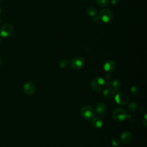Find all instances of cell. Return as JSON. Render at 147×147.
Segmentation results:
<instances>
[{
  "label": "cell",
  "mask_w": 147,
  "mask_h": 147,
  "mask_svg": "<svg viewBox=\"0 0 147 147\" xmlns=\"http://www.w3.org/2000/svg\"><path fill=\"white\" fill-rule=\"evenodd\" d=\"M92 125L95 127H100L103 125V120L99 117H94L92 120Z\"/></svg>",
  "instance_id": "12"
},
{
  "label": "cell",
  "mask_w": 147,
  "mask_h": 147,
  "mask_svg": "<svg viewBox=\"0 0 147 147\" xmlns=\"http://www.w3.org/2000/svg\"><path fill=\"white\" fill-rule=\"evenodd\" d=\"M86 13L90 16L94 17V16H95L97 14L98 11H97L95 7L90 6H89L87 8Z\"/></svg>",
  "instance_id": "14"
},
{
  "label": "cell",
  "mask_w": 147,
  "mask_h": 147,
  "mask_svg": "<svg viewBox=\"0 0 147 147\" xmlns=\"http://www.w3.org/2000/svg\"><path fill=\"white\" fill-rule=\"evenodd\" d=\"M68 64H69V63L67 60H61L59 61V66L61 67V68H67L68 66Z\"/></svg>",
  "instance_id": "18"
},
{
  "label": "cell",
  "mask_w": 147,
  "mask_h": 147,
  "mask_svg": "<svg viewBox=\"0 0 147 147\" xmlns=\"http://www.w3.org/2000/svg\"><path fill=\"white\" fill-rule=\"evenodd\" d=\"M115 92L112 88L106 89L103 92V95H104L105 97H106V98H108V99L113 98V96H115Z\"/></svg>",
  "instance_id": "13"
},
{
  "label": "cell",
  "mask_w": 147,
  "mask_h": 147,
  "mask_svg": "<svg viewBox=\"0 0 147 147\" xmlns=\"http://www.w3.org/2000/svg\"><path fill=\"white\" fill-rule=\"evenodd\" d=\"M116 102L121 105H126L129 100V96L126 92H121L118 93L115 96Z\"/></svg>",
  "instance_id": "7"
},
{
  "label": "cell",
  "mask_w": 147,
  "mask_h": 147,
  "mask_svg": "<svg viewBox=\"0 0 147 147\" xmlns=\"http://www.w3.org/2000/svg\"><path fill=\"white\" fill-rule=\"evenodd\" d=\"M127 118H128L130 121H134L135 120V119H136L135 116H134V115H133V114L127 115Z\"/></svg>",
  "instance_id": "21"
},
{
  "label": "cell",
  "mask_w": 147,
  "mask_h": 147,
  "mask_svg": "<svg viewBox=\"0 0 147 147\" xmlns=\"http://www.w3.org/2000/svg\"><path fill=\"white\" fill-rule=\"evenodd\" d=\"M0 41H1V38L0 37Z\"/></svg>",
  "instance_id": "29"
},
{
  "label": "cell",
  "mask_w": 147,
  "mask_h": 147,
  "mask_svg": "<svg viewBox=\"0 0 147 147\" xmlns=\"http://www.w3.org/2000/svg\"><path fill=\"white\" fill-rule=\"evenodd\" d=\"M112 144L114 146H118L120 145V141L119 139L115 138L112 140Z\"/></svg>",
  "instance_id": "20"
},
{
  "label": "cell",
  "mask_w": 147,
  "mask_h": 147,
  "mask_svg": "<svg viewBox=\"0 0 147 147\" xmlns=\"http://www.w3.org/2000/svg\"><path fill=\"white\" fill-rule=\"evenodd\" d=\"M115 68V63L112 60L106 61L104 64V69L107 72H112Z\"/></svg>",
  "instance_id": "10"
},
{
  "label": "cell",
  "mask_w": 147,
  "mask_h": 147,
  "mask_svg": "<svg viewBox=\"0 0 147 147\" xmlns=\"http://www.w3.org/2000/svg\"><path fill=\"white\" fill-rule=\"evenodd\" d=\"M1 13V9L0 8V13Z\"/></svg>",
  "instance_id": "28"
},
{
  "label": "cell",
  "mask_w": 147,
  "mask_h": 147,
  "mask_svg": "<svg viewBox=\"0 0 147 147\" xmlns=\"http://www.w3.org/2000/svg\"><path fill=\"white\" fill-rule=\"evenodd\" d=\"M1 63H2V60H1V59L0 58V65H1Z\"/></svg>",
  "instance_id": "27"
},
{
  "label": "cell",
  "mask_w": 147,
  "mask_h": 147,
  "mask_svg": "<svg viewBox=\"0 0 147 147\" xmlns=\"http://www.w3.org/2000/svg\"><path fill=\"white\" fill-rule=\"evenodd\" d=\"M84 65V60L82 57L78 56L73 58L71 61V67L76 70L80 69Z\"/></svg>",
  "instance_id": "5"
},
{
  "label": "cell",
  "mask_w": 147,
  "mask_h": 147,
  "mask_svg": "<svg viewBox=\"0 0 147 147\" xmlns=\"http://www.w3.org/2000/svg\"><path fill=\"white\" fill-rule=\"evenodd\" d=\"M127 111L123 108H117L113 113L114 119L117 122H121L127 118Z\"/></svg>",
  "instance_id": "2"
},
{
  "label": "cell",
  "mask_w": 147,
  "mask_h": 147,
  "mask_svg": "<svg viewBox=\"0 0 147 147\" xmlns=\"http://www.w3.org/2000/svg\"><path fill=\"white\" fill-rule=\"evenodd\" d=\"M13 32L12 25L9 24H5L0 29V35L2 37H8L11 35Z\"/></svg>",
  "instance_id": "6"
},
{
  "label": "cell",
  "mask_w": 147,
  "mask_h": 147,
  "mask_svg": "<svg viewBox=\"0 0 147 147\" xmlns=\"http://www.w3.org/2000/svg\"><path fill=\"white\" fill-rule=\"evenodd\" d=\"M105 86V82L103 79L99 77L94 78L91 82V87L92 90L96 92L102 91Z\"/></svg>",
  "instance_id": "1"
},
{
  "label": "cell",
  "mask_w": 147,
  "mask_h": 147,
  "mask_svg": "<svg viewBox=\"0 0 147 147\" xmlns=\"http://www.w3.org/2000/svg\"><path fill=\"white\" fill-rule=\"evenodd\" d=\"M132 138L131 134L128 131H124L121 134V140L125 144L129 143L130 142Z\"/></svg>",
  "instance_id": "11"
},
{
  "label": "cell",
  "mask_w": 147,
  "mask_h": 147,
  "mask_svg": "<svg viewBox=\"0 0 147 147\" xmlns=\"http://www.w3.org/2000/svg\"><path fill=\"white\" fill-rule=\"evenodd\" d=\"M96 2L100 7H106L109 4V0H96Z\"/></svg>",
  "instance_id": "17"
},
{
  "label": "cell",
  "mask_w": 147,
  "mask_h": 147,
  "mask_svg": "<svg viewBox=\"0 0 147 147\" xmlns=\"http://www.w3.org/2000/svg\"><path fill=\"white\" fill-rule=\"evenodd\" d=\"M105 78H106V80H109L110 78H111V75H110V74H109V73H106V74H105Z\"/></svg>",
  "instance_id": "24"
},
{
  "label": "cell",
  "mask_w": 147,
  "mask_h": 147,
  "mask_svg": "<svg viewBox=\"0 0 147 147\" xmlns=\"http://www.w3.org/2000/svg\"><path fill=\"white\" fill-rule=\"evenodd\" d=\"M0 22H1V20H0Z\"/></svg>",
  "instance_id": "31"
},
{
  "label": "cell",
  "mask_w": 147,
  "mask_h": 147,
  "mask_svg": "<svg viewBox=\"0 0 147 147\" xmlns=\"http://www.w3.org/2000/svg\"><path fill=\"white\" fill-rule=\"evenodd\" d=\"M80 113L83 117L87 119H92L95 115V112L94 109L90 106H83L81 109Z\"/></svg>",
  "instance_id": "4"
},
{
  "label": "cell",
  "mask_w": 147,
  "mask_h": 147,
  "mask_svg": "<svg viewBox=\"0 0 147 147\" xmlns=\"http://www.w3.org/2000/svg\"><path fill=\"white\" fill-rule=\"evenodd\" d=\"M105 84H106L107 86H111V82H110V81H108V82H105Z\"/></svg>",
  "instance_id": "26"
},
{
  "label": "cell",
  "mask_w": 147,
  "mask_h": 147,
  "mask_svg": "<svg viewBox=\"0 0 147 147\" xmlns=\"http://www.w3.org/2000/svg\"><path fill=\"white\" fill-rule=\"evenodd\" d=\"M94 17L92 18V20L94 21V22H98L99 20V16H94Z\"/></svg>",
  "instance_id": "25"
},
{
  "label": "cell",
  "mask_w": 147,
  "mask_h": 147,
  "mask_svg": "<svg viewBox=\"0 0 147 147\" xmlns=\"http://www.w3.org/2000/svg\"><path fill=\"white\" fill-rule=\"evenodd\" d=\"M112 86H113V89L114 90L115 92L118 91L122 87V83L119 80H115L112 83Z\"/></svg>",
  "instance_id": "15"
},
{
  "label": "cell",
  "mask_w": 147,
  "mask_h": 147,
  "mask_svg": "<svg viewBox=\"0 0 147 147\" xmlns=\"http://www.w3.org/2000/svg\"><path fill=\"white\" fill-rule=\"evenodd\" d=\"M138 108V104L135 102H131L129 106H128V110L131 113H133V112H134L136 111Z\"/></svg>",
  "instance_id": "16"
},
{
  "label": "cell",
  "mask_w": 147,
  "mask_h": 147,
  "mask_svg": "<svg viewBox=\"0 0 147 147\" xmlns=\"http://www.w3.org/2000/svg\"><path fill=\"white\" fill-rule=\"evenodd\" d=\"M24 91L27 95H32L35 91V87L33 83L27 82L24 85Z\"/></svg>",
  "instance_id": "8"
},
{
  "label": "cell",
  "mask_w": 147,
  "mask_h": 147,
  "mask_svg": "<svg viewBox=\"0 0 147 147\" xmlns=\"http://www.w3.org/2000/svg\"><path fill=\"white\" fill-rule=\"evenodd\" d=\"M142 122L145 126L147 125V121H146V114H145L144 116L142 117Z\"/></svg>",
  "instance_id": "22"
},
{
  "label": "cell",
  "mask_w": 147,
  "mask_h": 147,
  "mask_svg": "<svg viewBox=\"0 0 147 147\" xmlns=\"http://www.w3.org/2000/svg\"><path fill=\"white\" fill-rule=\"evenodd\" d=\"M120 2V0H111V3L113 5L118 4Z\"/></svg>",
  "instance_id": "23"
},
{
  "label": "cell",
  "mask_w": 147,
  "mask_h": 147,
  "mask_svg": "<svg viewBox=\"0 0 147 147\" xmlns=\"http://www.w3.org/2000/svg\"><path fill=\"white\" fill-rule=\"evenodd\" d=\"M130 91H131V93H132L133 94L136 95H138V93H139V90H138V88L137 87H135V86L131 87V88H130Z\"/></svg>",
  "instance_id": "19"
},
{
  "label": "cell",
  "mask_w": 147,
  "mask_h": 147,
  "mask_svg": "<svg viewBox=\"0 0 147 147\" xmlns=\"http://www.w3.org/2000/svg\"><path fill=\"white\" fill-rule=\"evenodd\" d=\"M95 109L96 112L99 114H100L103 117H105V114L107 111V106L106 105L105 103L103 102L98 103L95 107Z\"/></svg>",
  "instance_id": "9"
},
{
  "label": "cell",
  "mask_w": 147,
  "mask_h": 147,
  "mask_svg": "<svg viewBox=\"0 0 147 147\" xmlns=\"http://www.w3.org/2000/svg\"><path fill=\"white\" fill-rule=\"evenodd\" d=\"M99 20H101L105 23H109L111 21L113 17V14L112 11L109 9H102L99 15Z\"/></svg>",
  "instance_id": "3"
},
{
  "label": "cell",
  "mask_w": 147,
  "mask_h": 147,
  "mask_svg": "<svg viewBox=\"0 0 147 147\" xmlns=\"http://www.w3.org/2000/svg\"><path fill=\"white\" fill-rule=\"evenodd\" d=\"M85 1H89V0H85Z\"/></svg>",
  "instance_id": "30"
}]
</instances>
